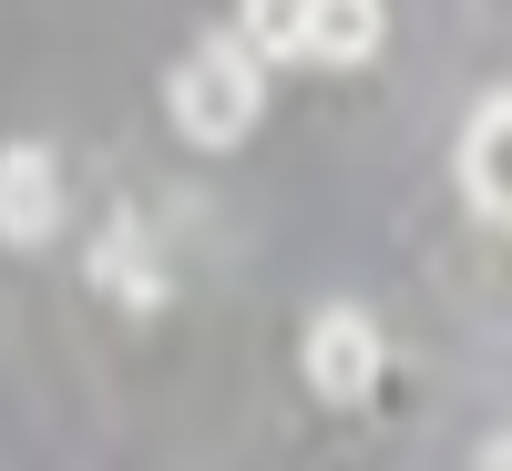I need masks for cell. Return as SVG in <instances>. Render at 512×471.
<instances>
[{"mask_svg": "<svg viewBox=\"0 0 512 471\" xmlns=\"http://www.w3.org/2000/svg\"><path fill=\"white\" fill-rule=\"evenodd\" d=\"M297 369H308V390L328 410H359V400H379V379H390V338H379V318H359V308H318Z\"/></svg>", "mask_w": 512, "mask_h": 471, "instance_id": "obj_2", "label": "cell"}, {"mask_svg": "<svg viewBox=\"0 0 512 471\" xmlns=\"http://www.w3.org/2000/svg\"><path fill=\"white\" fill-rule=\"evenodd\" d=\"M164 113H175V134L195 154H226V144L256 134V113H267V72H256V52L236 31H216V41H195V52L164 72Z\"/></svg>", "mask_w": 512, "mask_h": 471, "instance_id": "obj_1", "label": "cell"}, {"mask_svg": "<svg viewBox=\"0 0 512 471\" xmlns=\"http://www.w3.org/2000/svg\"><path fill=\"white\" fill-rule=\"evenodd\" d=\"M379 41H390V11H379V0H308V52H297V62H318V72H369Z\"/></svg>", "mask_w": 512, "mask_h": 471, "instance_id": "obj_5", "label": "cell"}, {"mask_svg": "<svg viewBox=\"0 0 512 471\" xmlns=\"http://www.w3.org/2000/svg\"><path fill=\"white\" fill-rule=\"evenodd\" d=\"M461 195H472V216L512 226V93H482L461 123Z\"/></svg>", "mask_w": 512, "mask_h": 471, "instance_id": "obj_3", "label": "cell"}, {"mask_svg": "<svg viewBox=\"0 0 512 471\" xmlns=\"http://www.w3.org/2000/svg\"><path fill=\"white\" fill-rule=\"evenodd\" d=\"M52 226H62V164L41 144H11V154H0V236L41 246Z\"/></svg>", "mask_w": 512, "mask_h": 471, "instance_id": "obj_4", "label": "cell"}, {"mask_svg": "<svg viewBox=\"0 0 512 471\" xmlns=\"http://www.w3.org/2000/svg\"><path fill=\"white\" fill-rule=\"evenodd\" d=\"M236 41L246 52H308V0H236Z\"/></svg>", "mask_w": 512, "mask_h": 471, "instance_id": "obj_7", "label": "cell"}, {"mask_svg": "<svg viewBox=\"0 0 512 471\" xmlns=\"http://www.w3.org/2000/svg\"><path fill=\"white\" fill-rule=\"evenodd\" d=\"M472 471H512V431H502V441H482V451H472Z\"/></svg>", "mask_w": 512, "mask_h": 471, "instance_id": "obj_8", "label": "cell"}, {"mask_svg": "<svg viewBox=\"0 0 512 471\" xmlns=\"http://www.w3.org/2000/svg\"><path fill=\"white\" fill-rule=\"evenodd\" d=\"M93 287L123 297V308H164V267H154L144 226H103V246H93Z\"/></svg>", "mask_w": 512, "mask_h": 471, "instance_id": "obj_6", "label": "cell"}]
</instances>
